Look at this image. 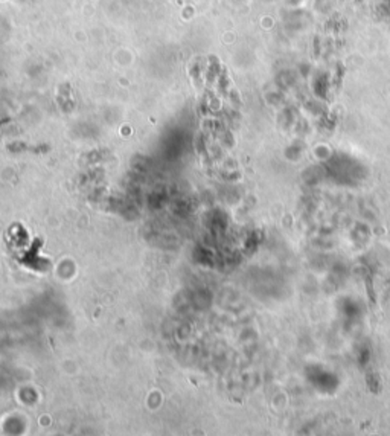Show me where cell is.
<instances>
[{"mask_svg":"<svg viewBox=\"0 0 390 436\" xmlns=\"http://www.w3.org/2000/svg\"><path fill=\"white\" fill-rule=\"evenodd\" d=\"M364 282H366L367 296H369L370 302H372V304L375 305V304H377V297H375V291H374V289H372V281H370V278H369V275H367V273L364 275Z\"/></svg>","mask_w":390,"mask_h":436,"instance_id":"obj_1","label":"cell"}]
</instances>
